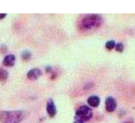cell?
<instances>
[{
  "instance_id": "1",
  "label": "cell",
  "mask_w": 135,
  "mask_h": 123,
  "mask_svg": "<svg viewBox=\"0 0 135 123\" xmlns=\"http://www.w3.org/2000/svg\"><path fill=\"white\" fill-rule=\"evenodd\" d=\"M24 118V113L21 110L0 111L1 123H20Z\"/></svg>"
},
{
  "instance_id": "2",
  "label": "cell",
  "mask_w": 135,
  "mask_h": 123,
  "mask_svg": "<svg viewBox=\"0 0 135 123\" xmlns=\"http://www.w3.org/2000/svg\"><path fill=\"white\" fill-rule=\"evenodd\" d=\"M103 24V18L99 14L86 15L81 21V27L85 29H91L99 27Z\"/></svg>"
},
{
  "instance_id": "3",
  "label": "cell",
  "mask_w": 135,
  "mask_h": 123,
  "mask_svg": "<svg viewBox=\"0 0 135 123\" xmlns=\"http://www.w3.org/2000/svg\"><path fill=\"white\" fill-rule=\"evenodd\" d=\"M93 113L91 109L88 106H80L76 112V120L81 121L83 122L90 120L92 117Z\"/></svg>"
},
{
  "instance_id": "4",
  "label": "cell",
  "mask_w": 135,
  "mask_h": 123,
  "mask_svg": "<svg viewBox=\"0 0 135 123\" xmlns=\"http://www.w3.org/2000/svg\"><path fill=\"white\" fill-rule=\"evenodd\" d=\"M117 107V102L114 98L109 96L105 100V108L108 112H113Z\"/></svg>"
},
{
  "instance_id": "5",
  "label": "cell",
  "mask_w": 135,
  "mask_h": 123,
  "mask_svg": "<svg viewBox=\"0 0 135 123\" xmlns=\"http://www.w3.org/2000/svg\"><path fill=\"white\" fill-rule=\"evenodd\" d=\"M46 111L50 117H53L56 114V108L52 99H49L46 104Z\"/></svg>"
},
{
  "instance_id": "6",
  "label": "cell",
  "mask_w": 135,
  "mask_h": 123,
  "mask_svg": "<svg viewBox=\"0 0 135 123\" xmlns=\"http://www.w3.org/2000/svg\"><path fill=\"white\" fill-rule=\"evenodd\" d=\"M15 61H16L15 56L10 54V55H7L4 57V59L3 60V65L6 67H12L15 65Z\"/></svg>"
},
{
  "instance_id": "7",
  "label": "cell",
  "mask_w": 135,
  "mask_h": 123,
  "mask_svg": "<svg viewBox=\"0 0 135 123\" xmlns=\"http://www.w3.org/2000/svg\"><path fill=\"white\" fill-rule=\"evenodd\" d=\"M42 74V72L41 69H38V68H33V69H31L27 73V78L29 80H37V78H39Z\"/></svg>"
},
{
  "instance_id": "8",
  "label": "cell",
  "mask_w": 135,
  "mask_h": 123,
  "mask_svg": "<svg viewBox=\"0 0 135 123\" xmlns=\"http://www.w3.org/2000/svg\"><path fill=\"white\" fill-rule=\"evenodd\" d=\"M88 103L91 107H97L100 103V99L96 95H91L88 99Z\"/></svg>"
},
{
  "instance_id": "9",
  "label": "cell",
  "mask_w": 135,
  "mask_h": 123,
  "mask_svg": "<svg viewBox=\"0 0 135 123\" xmlns=\"http://www.w3.org/2000/svg\"><path fill=\"white\" fill-rule=\"evenodd\" d=\"M8 72L4 70V69H1L0 70V81H5L7 78H8Z\"/></svg>"
},
{
  "instance_id": "10",
  "label": "cell",
  "mask_w": 135,
  "mask_h": 123,
  "mask_svg": "<svg viewBox=\"0 0 135 123\" xmlns=\"http://www.w3.org/2000/svg\"><path fill=\"white\" fill-rule=\"evenodd\" d=\"M30 57H31V52L28 50H25L22 54V58L24 60H30Z\"/></svg>"
},
{
  "instance_id": "11",
  "label": "cell",
  "mask_w": 135,
  "mask_h": 123,
  "mask_svg": "<svg viewBox=\"0 0 135 123\" xmlns=\"http://www.w3.org/2000/svg\"><path fill=\"white\" fill-rule=\"evenodd\" d=\"M105 46L108 50H111L115 47V42H114V41H108L106 43Z\"/></svg>"
},
{
  "instance_id": "12",
  "label": "cell",
  "mask_w": 135,
  "mask_h": 123,
  "mask_svg": "<svg viewBox=\"0 0 135 123\" xmlns=\"http://www.w3.org/2000/svg\"><path fill=\"white\" fill-rule=\"evenodd\" d=\"M114 48H115V49H116L117 52H122L123 51V49H124V45H123L122 43H118V44L115 45V47Z\"/></svg>"
},
{
  "instance_id": "13",
  "label": "cell",
  "mask_w": 135,
  "mask_h": 123,
  "mask_svg": "<svg viewBox=\"0 0 135 123\" xmlns=\"http://www.w3.org/2000/svg\"><path fill=\"white\" fill-rule=\"evenodd\" d=\"M6 16H7L6 14H0V20H1V19H3Z\"/></svg>"
},
{
  "instance_id": "14",
  "label": "cell",
  "mask_w": 135,
  "mask_h": 123,
  "mask_svg": "<svg viewBox=\"0 0 135 123\" xmlns=\"http://www.w3.org/2000/svg\"><path fill=\"white\" fill-rule=\"evenodd\" d=\"M73 123H84V122L81 121H79V120H76Z\"/></svg>"
},
{
  "instance_id": "15",
  "label": "cell",
  "mask_w": 135,
  "mask_h": 123,
  "mask_svg": "<svg viewBox=\"0 0 135 123\" xmlns=\"http://www.w3.org/2000/svg\"><path fill=\"white\" fill-rule=\"evenodd\" d=\"M126 123H130V122H126Z\"/></svg>"
}]
</instances>
